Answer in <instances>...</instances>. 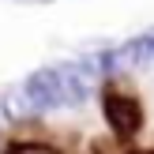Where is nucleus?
I'll list each match as a JSON object with an SVG mask.
<instances>
[{
    "label": "nucleus",
    "mask_w": 154,
    "mask_h": 154,
    "mask_svg": "<svg viewBox=\"0 0 154 154\" xmlns=\"http://www.w3.org/2000/svg\"><path fill=\"white\" fill-rule=\"evenodd\" d=\"M102 113H105V124H109V139H117V143H135L143 124H147V109H143L139 94L120 87L117 79L102 87Z\"/></svg>",
    "instance_id": "nucleus-1"
},
{
    "label": "nucleus",
    "mask_w": 154,
    "mask_h": 154,
    "mask_svg": "<svg viewBox=\"0 0 154 154\" xmlns=\"http://www.w3.org/2000/svg\"><path fill=\"white\" fill-rule=\"evenodd\" d=\"M0 154H75V143L60 139V135H30V132H15L11 139L0 143Z\"/></svg>",
    "instance_id": "nucleus-2"
},
{
    "label": "nucleus",
    "mask_w": 154,
    "mask_h": 154,
    "mask_svg": "<svg viewBox=\"0 0 154 154\" xmlns=\"http://www.w3.org/2000/svg\"><path fill=\"white\" fill-rule=\"evenodd\" d=\"M120 60H132V64H154V34L135 38L120 49Z\"/></svg>",
    "instance_id": "nucleus-3"
},
{
    "label": "nucleus",
    "mask_w": 154,
    "mask_h": 154,
    "mask_svg": "<svg viewBox=\"0 0 154 154\" xmlns=\"http://www.w3.org/2000/svg\"><path fill=\"white\" fill-rule=\"evenodd\" d=\"M90 154H154V147H135V143H117V139H94Z\"/></svg>",
    "instance_id": "nucleus-4"
}]
</instances>
